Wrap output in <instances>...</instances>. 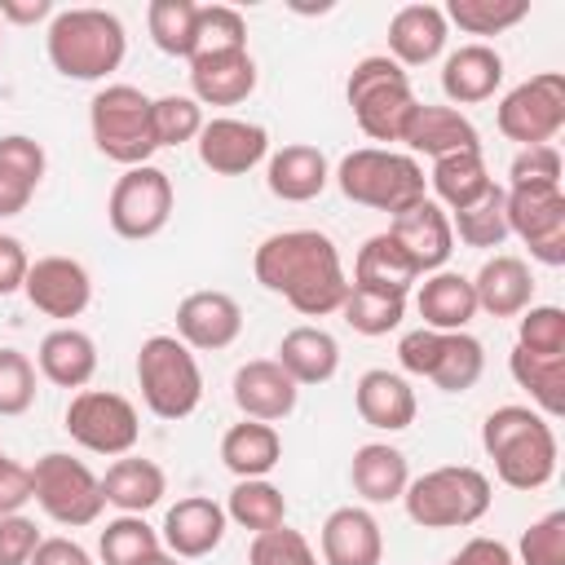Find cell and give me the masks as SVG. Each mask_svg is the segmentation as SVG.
<instances>
[{"label":"cell","mask_w":565,"mask_h":565,"mask_svg":"<svg viewBox=\"0 0 565 565\" xmlns=\"http://www.w3.org/2000/svg\"><path fill=\"white\" fill-rule=\"evenodd\" d=\"M446 565H516V556H512L508 543H499V539H490V534H477V539H468Z\"/></svg>","instance_id":"cell-55"},{"label":"cell","mask_w":565,"mask_h":565,"mask_svg":"<svg viewBox=\"0 0 565 565\" xmlns=\"http://www.w3.org/2000/svg\"><path fill=\"white\" fill-rule=\"evenodd\" d=\"M446 216H450V230L463 247L490 252V247H503V238H508V194H503V185H490L481 199H472L468 207L446 212Z\"/></svg>","instance_id":"cell-39"},{"label":"cell","mask_w":565,"mask_h":565,"mask_svg":"<svg viewBox=\"0 0 565 565\" xmlns=\"http://www.w3.org/2000/svg\"><path fill=\"white\" fill-rule=\"evenodd\" d=\"M44 168H49V154L35 137L26 132L0 137V221L26 212V203L44 181Z\"/></svg>","instance_id":"cell-29"},{"label":"cell","mask_w":565,"mask_h":565,"mask_svg":"<svg viewBox=\"0 0 565 565\" xmlns=\"http://www.w3.org/2000/svg\"><path fill=\"white\" fill-rule=\"evenodd\" d=\"M247 49V22L230 4H199V31H194V57L199 53H234Z\"/></svg>","instance_id":"cell-47"},{"label":"cell","mask_w":565,"mask_h":565,"mask_svg":"<svg viewBox=\"0 0 565 565\" xmlns=\"http://www.w3.org/2000/svg\"><path fill=\"white\" fill-rule=\"evenodd\" d=\"M344 97H349V110H353L358 128L371 141H402V132H406V124H411V115L419 106V97L411 88V75L388 53L362 57L349 71Z\"/></svg>","instance_id":"cell-6"},{"label":"cell","mask_w":565,"mask_h":565,"mask_svg":"<svg viewBox=\"0 0 565 565\" xmlns=\"http://www.w3.org/2000/svg\"><path fill=\"white\" fill-rule=\"evenodd\" d=\"M252 274L265 291L282 296L305 318L340 313V305L349 296V274H344L340 247L322 230L269 234L252 256Z\"/></svg>","instance_id":"cell-1"},{"label":"cell","mask_w":565,"mask_h":565,"mask_svg":"<svg viewBox=\"0 0 565 565\" xmlns=\"http://www.w3.org/2000/svg\"><path fill=\"white\" fill-rule=\"evenodd\" d=\"M0 455H4V450H0Z\"/></svg>","instance_id":"cell-60"},{"label":"cell","mask_w":565,"mask_h":565,"mask_svg":"<svg viewBox=\"0 0 565 565\" xmlns=\"http://www.w3.org/2000/svg\"><path fill=\"white\" fill-rule=\"evenodd\" d=\"M415 309L428 331H468V322L477 318V296L459 269H437L415 282Z\"/></svg>","instance_id":"cell-32"},{"label":"cell","mask_w":565,"mask_h":565,"mask_svg":"<svg viewBox=\"0 0 565 565\" xmlns=\"http://www.w3.org/2000/svg\"><path fill=\"white\" fill-rule=\"evenodd\" d=\"M349 481L353 490L366 499V503H393L406 494V481H411V463L397 446L388 441H366L353 450V463H349Z\"/></svg>","instance_id":"cell-36"},{"label":"cell","mask_w":565,"mask_h":565,"mask_svg":"<svg viewBox=\"0 0 565 565\" xmlns=\"http://www.w3.org/2000/svg\"><path fill=\"white\" fill-rule=\"evenodd\" d=\"M137 388L150 415L159 419H185L203 402V371L194 349H185L177 335H150L137 349Z\"/></svg>","instance_id":"cell-7"},{"label":"cell","mask_w":565,"mask_h":565,"mask_svg":"<svg viewBox=\"0 0 565 565\" xmlns=\"http://www.w3.org/2000/svg\"><path fill=\"white\" fill-rule=\"evenodd\" d=\"M512 185H561V150L556 146H525L508 163V190Z\"/></svg>","instance_id":"cell-51"},{"label":"cell","mask_w":565,"mask_h":565,"mask_svg":"<svg viewBox=\"0 0 565 565\" xmlns=\"http://www.w3.org/2000/svg\"><path fill=\"white\" fill-rule=\"evenodd\" d=\"M388 234H393L397 247L415 260L419 274H437V269H446V260H450V252H455L450 216H446V207L433 203V199H419L415 207L397 212V216L388 221Z\"/></svg>","instance_id":"cell-20"},{"label":"cell","mask_w":565,"mask_h":565,"mask_svg":"<svg viewBox=\"0 0 565 565\" xmlns=\"http://www.w3.org/2000/svg\"><path fill=\"white\" fill-rule=\"evenodd\" d=\"M150 128H154V146H185L199 137L203 128V106L190 93H168L150 102Z\"/></svg>","instance_id":"cell-45"},{"label":"cell","mask_w":565,"mask_h":565,"mask_svg":"<svg viewBox=\"0 0 565 565\" xmlns=\"http://www.w3.org/2000/svg\"><path fill=\"white\" fill-rule=\"evenodd\" d=\"M441 13L463 35H503L530 18V0H450Z\"/></svg>","instance_id":"cell-43"},{"label":"cell","mask_w":565,"mask_h":565,"mask_svg":"<svg viewBox=\"0 0 565 565\" xmlns=\"http://www.w3.org/2000/svg\"><path fill=\"white\" fill-rule=\"evenodd\" d=\"M0 44H4V22H0Z\"/></svg>","instance_id":"cell-59"},{"label":"cell","mask_w":565,"mask_h":565,"mask_svg":"<svg viewBox=\"0 0 565 565\" xmlns=\"http://www.w3.org/2000/svg\"><path fill=\"white\" fill-rule=\"evenodd\" d=\"M508 371H512V380L530 393V402L539 406V415L556 419V415L565 411V358H539V353L512 349Z\"/></svg>","instance_id":"cell-40"},{"label":"cell","mask_w":565,"mask_h":565,"mask_svg":"<svg viewBox=\"0 0 565 565\" xmlns=\"http://www.w3.org/2000/svg\"><path fill=\"white\" fill-rule=\"evenodd\" d=\"M402 146L411 154L441 159V154H455V150H481V132L463 110L419 102L411 124H406V132H402Z\"/></svg>","instance_id":"cell-27"},{"label":"cell","mask_w":565,"mask_h":565,"mask_svg":"<svg viewBox=\"0 0 565 565\" xmlns=\"http://www.w3.org/2000/svg\"><path fill=\"white\" fill-rule=\"evenodd\" d=\"M31 499H35L31 494V468L9 459V455H0V516L22 512Z\"/></svg>","instance_id":"cell-53"},{"label":"cell","mask_w":565,"mask_h":565,"mask_svg":"<svg viewBox=\"0 0 565 565\" xmlns=\"http://www.w3.org/2000/svg\"><path fill=\"white\" fill-rule=\"evenodd\" d=\"M499 84H503V57L486 40H468L455 53H446V62H441V93L455 110L490 102L499 93Z\"/></svg>","instance_id":"cell-21"},{"label":"cell","mask_w":565,"mask_h":565,"mask_svg":"<svg viewBox=\"0 0 565 565\" xmlns=\"http://www.w3.org/2000/svg\"><path fill=\"white\" fill-rule=\"evenodd\" d=\"M194 146H199V163L207 172H216V177H243V172H252L256 163L269 159V132H265V124L238 119V115H212V119H203Z\"/></svg>","instance_id":"cell-15"},{"label":"cell","mask_w":565,"mask_h":565,"mask_svg":"<svg viewBox=\"0 0 565 565\" xmlns=\"http://www.w3.org/2000/svg\"><path fill=\"white\" fill-rule=\"evenodd\" d=\"M247 565H318V552H313V543L300 530L278 525V530L252 534Z\"/></svg>","instance_id":"cell-49"},{"label":"cell","mask_w":565,"mask_h":565,"mask_svg":"<svg viewBox=\"0 0 565 565\" xmlns=\"http://www.w3.org/2000/svg\"><path fill=\"white\" fill-rule=\"evenodd\" d=\"M22 291H26L35 313L57 318L62 327H71V318H79L93 300V274L75 256H40L26 269Z\"/></svg>","instance_id":"cell-16"},{"label":"cell","mask_w":565,"mask_h":565,"mask_svg":"<svg viewBox=\"0 0 565 565\" xmlns=\"http://www.w3.org/2000/svg\"><path fill=\"white\" fill-rule=\"evenodd\" d=\"M450 40V22L437 4H402L388 18V57L406 71V66H428L446 53Z\"/></svg>","instance_id":"cell-25"},{"label":"cell","mask_w":565,"mask_h":565,"mask_svg":"<svg viewBox=\"0 0 565 565\" xmlns=\"http://www.w3.org/2000/svg\"><path fill=\"white\" fill-rule=\"evenodd\" d=\"M300 388L305 384H327L335 371H340V344L327 327H291L282 340H278V358H274Z\"/></svg>","instance_id":"cell-34"},{"label":"cell","mask_w":565,"mask_h":565,"mask_svg":"<svg viewBox=\"0 0 565 565\" xmlns=\"http://www.w3.org/2000/svg\"><path fill=\"white\" fill-rule=\"evenodd\" d=\"M512 556L516 565H565V512H547L530 521Z\"/></svg>","instance_id":"cell-50"},{"label":"cell","mask_w":565,"mask_h":565,"mask_svg":"<svg viewBox=\"0 0 565 565\" xmlns=\"http://www.w3.org/2000/svg\"><path fill=\"white\" fill-rule=\"evenodd\" d=\"M172 207H177L172 177L154 163H137V168H124V177H115L106 199V221L119 238L146 243L163 234V225L172 221Z\"/></svg>","instance_id":"cell-12"},{"label":"cell","mask_w":565,"mask_h":565,"mask_svg":"<svg viewBox=\"0 0 565 565\" xmlns=\"http://www.w3.org/2000/svg\"><path fill=\"white\" fill-rule=\"evenodd\" d=\"M331 177H335L344 199H353L362 207H375V212H388V216H397V212L415 207L419 199H428L424 194L428 177H424L419 159L402 154V150H388V146L349 150Z\"/></svg>","instance_id":"cell-5"},{"label":"cell","mask_w":565,"mask_h":565,"mask_svg":"<svg viewBox=\"0 0 565 565\" xmlns=\"http://www.w3.org/2000/svg\"><path fill=\"white\" fill-rule=\"evenodd\" d=\"M234 406L243 411V419H260V424H278L296 411L300 402V384L274 362V358H252L234 371Z\"/></svg>","instance_id":"cell-19"},{"label":"cell","mask_w":565,"mask_h":565,"mask_svg":"<svg viewBox=\"0 0 565 565\" xmlns=\"http://www.w3.org/2000/svg\"><path fill=\"white\" fill-rule=\"evenodd\" d=\"M516 349L539 358H565V309L561 305H530L516 318Z\"/></svg>","instance_id":"cell-46"},{"label":"cell","mask_w":565,"mask_h":565,"mask_svg":"<svg viewBox=\"0 0 565 565\" xmlns=\"http://www.w3.org/2000/svg\"><path fill=\"white\" fill-rule=\"evenodd\" d=\"M238 335H243V309L230 291L203 287L177 305V340L185 349L216 353V349H230Z\"/></svg>","instance_id":"cell-18"},{"label":"cell","mask_w":565,"mask_h":565,"mask_svg":"<svg viewBox=\"0 0 565 565\" xmlns=\"http://www.w3.org/2000/svg\"><path fill=\"white\" fill-rule=\"evenodd\" d=\"M322 565H380L384 561V530L366 508H335L318 534Z\"/></svg>","instance_id":"cell-26"},{"label":"cell","mask_w":565,"mask_h":565,"mask_svg":"<svg viewBox=\"0 0 565 565\" xmlns=\"http://www.w3.org/2000/svg\"><path fill=\"white\" fill-rule=\"evenodd\" d=\"M40 525L22 512L0 516V565H31L35 547H40Z\"/></svg>","instance_id":"cell-52"},{"label":"cell","mask_w":565,"mask_h":565,"mask_svg":"<svg viewBox=\"0 0 565 565\" xmlns=\"http://www.w3.org/2000/svg\"><path fill=\"white\" fill-rule=\"evenodd\" d=\"M44 49H49V66L62 79L97 84L110 71H119V62L128 53V31H124L119 13L97 9V4H75V9H57L49 18Z\"/></svg>","instance_id":"cell-3"},{"label":"cell","mask_w":565,"mask_h":565,"mask_svg":"<svg viewBox=\"0 0 565 565\" xmlns=\"http://www.w3.org/2000/svg\"><path fill=\"white\" fill-rule=\"evenodd\" d=\"M31 494L40 503V512L49 521L66 525V530L93 525L102 516V508H106L102 477L84 459L66 455V450H49V455H40L31 463Z\"/></svg>","instance_id":"cell-10"},{"label":"cell","mask_w":565,"mask_h":565,"mask_svg":"<svg viewBox=\"0 0 565 565\" xmlns=\"http://www.w3.org/2000/svg\"><path fill=\"white\" fill-rule=\"evenodd\" d=\"M35 406V362L4 344L0 349V415L13 419V415H26Z\"/></svg>","instance_id":"cell-48"},{"label":"cell","mask_w":565,"mask_h":565,"mask_svg":"<svg viewBox=\"0 0 565 565\" xmlns=\"http://www.w3.org/2000/svg\"><path fill=\"white\" fill-rule=\"evenodd\" d=\"M141 565H181V561H177L172 552H163V547H159V552H154V556H146Z\"/></svg>","instance_id":"cell-58"},{"label":"cell","mask_w":565,"mask_h":565,"mask_svg":"<svg viewBox=\"0 0 565 565\" xmlns=\"http://www.w3.org/2000/svg\"><path fill=\"white\" fill-rule=\"evenodd\" d=\"M35 371L57 388H88L97 375V344L79 327H53L35 349Z\"/></svg>","instance_id":"cell-30"},{"label":"cell","mask_w":565,"mask_h":565,"mask_svg":"<svg viewBox=\"0 0 565 565\" xmlns=\"http://www.w3.org/2000/svg\"><path fill=\"white\" fill-rule=\"evenodd\" d=\"M26 269H31V256H26L22 238H13V234H0V296H13V291H22V282H26Z\"/></svg>","instance_id":"cell-54"},{"label":"cell","mask_w":565,"mask_h":565,"mask_svg":"<svg viewBox=\"0 0 565 565\" xmlns=\"http://www.w3.org/2000/svg\"><path fill=\"white\" fill-rule=\"evenodd\" d=\"M327 181H331V163L318 146L291 141L265 159V185L282 203H309L327 190Z\"/></svg>","instance_id":"cell-28"},{"label":"cell","mask_w":565,"mask_h":565,"mask_svg":"<svg viewBox=\"0 0 565 565\" xmlns=\"http://www.w3.org/2000/svg\"><path fill=\"white\" fill-rule=\"evenodd\" d=\"M481 450L494 463V477L508 490H543L556 477V428L530 406H494L481 424Z\"/></svg>","instance_id":"cell-2"},{"label":"cell","mask_w":565,"mask_h":565,"mask_svg":"<svg viewBox=\"0 0 565 565\" xmlns=\"http://www.w3.org/2000/svg\"><path fill=\"white\" fill-rule=\"evenodd\" d=\"M31 565H93V556H88L75 539L53 534V539H40V547H35Z\"/></svg>","instance_id":"cell-56"},{"label":"cell","mask_w":565,"mask_h":565,"mask_svg":"<svg viewBox=\"0 0 565 565\" xmlns=\"http://www.w3.org/2000/svg\"><path fill=\"white\" fill-rule=\"evenodd\" d=\"M53 13H57L53 0H0V22H13V26L49 22Z\"/></svg>","instance_id":"cell-57"},{"label":"cell","mask_w":565,"mask_h":565,"mask_svg":"<svg viewBox=\"0 0 565 565\" xmlns=\"http://www.w3.org/2000/svg\"><path fill=\"white\" fill-rule=\"evenodd\" d=\"M340 313L358 335H388L406 318V296H388V291H371V287L349 282V296H344Z\"/></svg>","instance_id":"cell-44"},{"label":"cell","mask_w":565,"mask_h":565,"mask_svg":"<svg viewBox=\"0 0 565 565\" xmlns=\"http://www.w3.org/2000/svg\"><path fill=\"white\" fill-rule=\"evenodd\" d=\"M397 362L406 375H424L441 393H468L486 371V344L468 331L415 327L397 340Z\"/></svg>","instance_id":"cell-9"},{"label":"cell","mask_w":565,"mask_h":565,"mask_svg":"<svg viewBox=\"0 0 565 565\" xmlns=\"http://www.w3.org/2000/svg\"><path fill=\"white\" fill-rule=\"evenodd\" d=\"M146 31L159 53L168 57H194V31H199V4L194 0H150L146 4Z\"/></svg>","instance_id":"cell-41"},{"label":"cell","mask_w":565,"mask_h":565,"mask_svg":"<svg viewBox=\"0 0 565 565\" xmlns=\"http://www.w3.org/2000/svg\"><path fill=\"white\" fill-rule=\"evenodd\" d=\"M163 494H168V472H163L154 459H146V455H119V459L102 472V499H106L115 512L146 516Z\"/></svg>","instance_id":"cell-31"},{"label":"cell","mask_w":565,"mask_h":565,"mask_svg":"<svg viewBox=\"0 0 565 565\" xmlns=\"http://www.w3.org/2000/svg\"><path fill=\"white\" fill-rule=\"evenodd\" d=\"M428 185H433V194H437L433 203H441L446 212H459V207H468L472 199H481L494 181H490V168H486V154H481V150H455V154L433 159Z\"/></svg>","instance_id":"cell-37"},{"label":"cell","mask_w":565,"mask_h":565,"mask_svg":"<svg viewBox=\"0 0 565 565\" xmlns=\"http://www.w3.org/2000/svg\"><path fill=\"white\" fill-rule=\"evenodd\" d=\"M62 428L71 433L75 446H84L88 455H106V459L132 455V446L141 441L137 406L124 393H110V388H79L66 402Z\"/></svg>","instance_id":"cell-11"},{"label":"cell","mask_w":565,"mask_h":565,"mask_svg":"<svg viewBox=\"0 0 565 565\" xmlns=\"http://www.w3.org/2000/svg\"><path fill=\"white\" fill-rule=\"evenodd\" d=\"M221 508H225V516L238 530H252V534H265V530L287 525V499H282V490L269 477L234 481V490H230V499Z\"/></svg>","instance_id":"cell-38"},{"label":"cell","mask_w":565,"mask_h":565,"mask_svg":"<svg viewBox=\"0 0 565 565\" xmlns=\"http://www.w3.org/2000/svg\"><path fill=\"white\" fill-rule=\"evenodd\" d=\"M494 124L508 141L525 146H552V137L565 128V75L561 71H539L521 79L516 88L503 93Z\"/></svg>","instance_id":"cell-13"},{"label":"cell","mask_w":565,"mask_h":565,"mask_svg":"<svg viewBox=\"0 0 565 565\" xmlns=\"http://www.w3.org/2000/svg\"><path fill=\"white\" fill-rule=\"evenodd\" d=\"M424 274L415 269V260L397 247V238L384 230V234H371L358 256H353V287H371V291H388V296H411V287L419 282Z\"/></svg>","instance_id":"cell-33"},{"label":"cell","mask_w":565,"mask_h":565,"mask_svg":"<svg viewBox=\"0 0 565 565\" xmlns=\"http://www.w3.org/2000/svg\"><path fill=\"white\" fill-rule=\"evenodd\" d=\"M468 282H472V296H477V313L521 318L534 305V274L512 252H494Z\"/></svg>","instance_id":"cell-22"},{"label":"cell","mask_w":565,"mask_h":565,"mask_svg":"<svg viewBox=\"0 0 565 565\" xmlns=\"http://www.w3.org/2000/svg\"><path fill=\"white\" fill-rule=\"evenodd\" d=\"M353 406H358L362 424H371V428H380V433H402V428H411V424H415V411H419L411 380L397 375V371H388V366H371V371L358 375V384H353Z\"/></svg>","instance_id":"cell-23"},{"label":"cell","mask_w":565,"mask_h":565,"mask_svg":"<svg viewBox=\"0 0 565 565\" xmlns=\"http://www.w3.org/2000/svg\"><path fill=\"white\" fill-rule=\"evenodd\" d=\"M256 93V62L247 49L190 57V97L199 106H238Z\"/></svg>","instance_id":"cell-24"},{"label":"cell","mask_w":565,"mask_h":565,"mask_svg":"<svg viewBox=\"0 0 565 565\" xmlns=\"http://www.w3.org/2000/svg\"><path fill=\"white\" fill-rule=\"evenodd\" d=\"M225 530H230V516L212 494H185L163 512L159 543L177 561H199V556H212L221 547Z\"/></svg>","instance_id":"cell-17"},{"label":"cell","mask_w":565,"mask_h":565,"mask_svg":"<svg viewBox=\"0 0 565 565\" xmlns=\"http://www.w3.org/2000/svg\"><path fill=\"white\" fill-rule=\"evenodd\" d=\"M159 547H163L159 543V530L146 525V516H128V512H119L115 521H106V530L97 534L102 565H141Z\"/></svg>","instance_id":"cell-42"},{"label":"cell","mask_w":565,"mask_h":565,"mask_svg":"<svg viewBox=\"0 0 565 565\" xmlns=\"http://www.w3.org/2000/svg\"><path fill=\"white\" fill-rule=\"evenodd\" d=\"M494 486L472 463H441L406 481L402 508L424 530H468L490 512Z\"/></svg>","instance_id":"cell-4"},{"label":"cell","mask_w":565,"mask_h":565,"mask_svg":"<svg viewBox=\"0 0 565 565\" xmlns=\"http://www.w3.org/2000/svg\"><path fill=\"white\" fill-rule=\"evenodd\" d=\"M221 463L238 477V481H252V477H269L278 463H282V437L274 424H260V419H238L225 428L221 437Z\"/></svg>","instance_id":"cell-35"},{"label":"cell","mask_w":565,"mask_h":565,"mask_svg":"<svg viewBox=\"0 0 565 565\" xmlns=\"http://www.w3.org/2000/svg\"><path fill=\"white\" fill-rule=\"evenodd\" d=\"M150 102L137 84H106L93 93L88 102V132L97 154H106L119 168H137L150 163L154 146V128H150Z\"/></svg>","instance_id":"cell-8"},{"label":"cell","mask_w":565,"mask_h":565,"mask_svg":"<svg viewBox=\"0 0 565 565\" xmlns=\"http://www.w3.org/2000/svg\"><path fill=\"white\" fill-rule=\"evenodd\" d=\"M508 234H516L539 265H565V190L561 185H503Z\"/></svg>","instance_id":"cell-14"}]
</instances>
